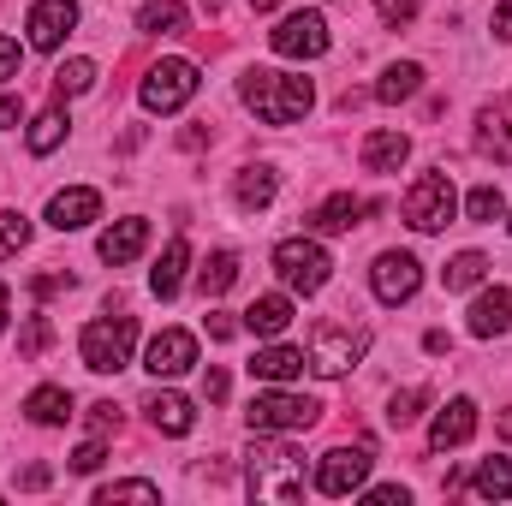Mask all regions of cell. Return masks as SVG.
Listing matches in <instances>:
<instances>
[{"label": "cell", "instance_id": "39", "mask_svg": "<svg viewBox=\"0 0 512 506\" xmlns=\"http://www.w3.org/2000/svg\"><path fill=\"white\" fill-rule=\"evenodd\" d=\"M90 435H120V405H114V399L90 405Z\"/></svg>", "mask_w": 512, "mask_h": 506}, {"label": "cell", "instance_id": "23", "mask_svg": "<svg viewBox=\"0 0 512 506\" xmlns=\"http://www.w3.org/2000/svg\"><path fill=\"white\" fill-rule=\"evenodd\" d=\"M143 245H149V221H114V227L102 233V245H96V251H102V262H114V268H120V262H131Z\"/></svg>", "mask_w": 512, "mask_h": 506}, {"label": "cell", "instance_id": "35", "mask_svg": "<svg viewBox=\"0 0 512 506\" xmlns=\"http://www.w3.org/2000/svg\"><path fill=\"white\" fill-rule=\"evenodd\" d=\"M90 84H96V60H66V66L54 72V90H60V96H84Z\"/></svg>", "mask_w": 512, "mask_h": 506}, {"label": "cell", "instance_id": "22", "mask_svg": "<svg viewBox=\"0 0 512 506\" xmlns=\"http://www.w3.org/2000/svg\"><path fill=\"white\" fill-rule=\"evenodd\" d=\"M310 364H304V352L298 346H262L251 358V376L256 381H268V387H280V381H292V376H304Z\"/></svg>", "mask_w": 512, "mask_h": 506}, {"label": "cell", "instance_id": "6", "mask_svg": "<svg viewBox=\"0 0 512 506\" xmlns=\"http://www.w3.org/2000/svg\"><path fill=\"white\" fill-rule=\"evenodd\" d=\"M197 84H203V78H197V60H155V66L143 72V90H137V96H143L149 114H179V108L197 96Z\"/></svg>", "mask_w": 512, "mask_h": 506}, {"label": "cell", "instance_id": "9", "mask_svg": "<svg viewBox=\"0 0 512 506\" xmlns=\"http://www.w3.org/2000/svg\"><path fill=\"white\" fill-rule=\"evenodd\" d=\"M268 48L280 60H322L328 54V18L322 12H292L280 30H268Z\"/></svg>", "mask_w": 512, "mask_h": 506}, {"label": "cell", "instance_id": "16", "mask_svg": "<svg viewBox=\"0 0 512 506\" xmlns=\"http://www.w3.org/2000/svg\"><path fill=\"white\" fill-rule=\"evenodd\" d=\"M358 215H370V203H364V197H352V191H334L328 203H316V209L304 215V227H310V233H352V227H358Z\"/></svg>", "mask_w": 512, "mask_h": 506}, {"label": "cell", "instance_id": "12", "mask_svg": "<svg viewBox=\"0 0 512 506\" xmlns=\"http://www.w3.org/2000/svg\"><path fill=\"white\" fill-rule=\"evenodd\" d=\"M197 364V340L185 334V328H161L155 340H149V352H143V370L155 381H173V376H185Z\"/></svg>", "mask_w": 512, "mask_h": 506}, {"label": "cell", "instance_id": "14", "mask_svg": "<svg viewBox=\"0 0 512 506\" xmlns=\"http://www.w3.org/2000/svg\"><path fill=\"white\" fill-rule=\"evenodd\" d=\"M96 215H102V191H90V185H72V191H54L48 197V227L54 233H78Z\"/></svg>", "mask_w": 512, "mask_h": 506}, {"label": "cell", "instance_id": "38", "mask_svg": "<svg viewBox=\"0 0 512 506\" xmlns=\"http://www.w3.org/2000/svg\"><path fill=\"white\" fill-rule=\"evenodd\" d=\"M96 501L114 506V501H161V489L155 483H108V489H96Z\"/></svg>", "mask_w": 512, "mask_h": 506}, {"label": "cell", "instance_id": "20", "mask_svg": "<svg viewBox=\"0 0 512 506\" xmlns=\"http://www.w3.org/2000/svg\"><path fill=\"white\" fill-rule=\"evenodd\" d=\"M185 268H191V245H185V233L161 251V262L149 268V292L155 298H179V286H185Z\"/></svg>", "mask_w": 512, "mask_h": 506}, {"label": "cell", "instance_id": "11", "mask_svg": "<svg viewBox=\"0 0 512 506\" xmlns=\"http://www.w3.org/2000/svg\"><path fill=\"white\" fill-rule=\"evenodd\" d=\"M370 286H376L382 304H405V298H417V286H423V262L411 251H387V256H376V268H370Z\"/></svg>", "mask_w": 512, "mask_h": 506}, {"label": "cell", "instance_id": "28", "mask_svg": "<svg viewBox=\"0 0 512 506\" xmlns=\"http://www.w3.org/2000/svg\"><path fill=\"white\" fill-rule=\"evenodd\" d=\"M137 30H143V36H179V30H185V6H179V0H149V6L137 12Z\"/></svg>", "mask_w": 512, "mask_h": 506}, {"label": "cell", "instance_id": "34", "mask_svg": "<svg viewBox=\"0 0 512 506\" xmlns=\"http://www.w3.org/2000/svg\"><path fill=\"white\" fill-rule=\"evenodd\" d=\"M66 114L60 108H48V114H36V126H30V155H48V149H60V137H66Z\"/></svg>", "mask_w": 512, "mask_h": 506}, {"label": "cell", "instance_id": "21", "mask_svg": "<svg viewBox=\"0 0 512 506\" xmlns=\"http://www.w3.org/2000/svg\"><path fill=\"white\" fill-rule=\"evenodd\" d=\"M245 328H251L256 340L286 334V328H292V298H286V292H262L251 310H245Z\"/></svg>", "mask_w": 512, "mask_h": 506}, {"label": "cell", "instance_id": "52", "mask_svg": "<svg viewBox=\"0 0 512 506\" xmlns=\"http://www.w3.org/2000/svg\"><path fill=\"white\" fill-rule=\"evenodd\" d=\"M0 328H6V280H0Z\"/></svg>", "mask_w": 512, "mask_h": 506}, {"label": "cell", "instance_id": "47", "mask_svg": "<svg viewBox=\"0 0 512 506\" xmlns=\"http://www.w3.org/2000/svg\"><path fill=\"white\" fill-rule=\"evenodd\" d=\"M18 489H48V465H30V471L18 477Z\"/></svg>", "mask_w": 512, "mask_h": 506}, {"label": "cell", "instance_id": "51", "mask_svg": "<svg viewBox=\"0 0 512 506\" xmlns=\"http://www.w3.org/2000/svg\"><path fill=\"white\" fill-rule=\"evenodd\" d=\"M274 6H280V0H251V12H274Z\"/></svg>", "mask_w": 512, "mask_h": 506}, {"label": "cell", "instance_id": "42", "mask_svg": "<svg viewBox=\"0 0 512 506\" xmlns=\"http://www.w3.org/2000/svg\"><path fill=\"white\" fill-rule=\"evenodd\" d=\"M203 399H209V405L227 399V370H221V364H209V376H203Z\"/></svg>", "mask_w": 512, "mask_h": 506}, {"label": "cell", "instance_id": "1", "mask_svg": "<svg viewBox=\"0 0 512 506\" xmlns=\"http://www.w3.org/2000/svg\"><path fill=\"white\" fill-rule=\"evenodd\" d=\"M239 102L251 108L262 126H298L316 102L310 78H292V72H268V66H251L239 78Z\"/></svg>", "mask_w": 512, "mask_h": 506}, {"label": "cell", "instance_id": "10", "mask_svg": "<svg viewBox=\"0 0 512 506\" xmlns=\"http://www.w3.org/2000/svg\"><path fill=\"white\" fill-rule=\"evenodd\" d=\"M370 465H376V453L370 447H334V453H322L316 459V489L322 495H352V489H364L370 483Z\"/></svg>", "mask_w": 512, "mask_h": 506}, {"label": "cell", "instance_id": "25", "mask_svg": "<svg viewBox=\"0 0 512 506\" xmlns=\"http://www.w3.org/2000/svg\"><path fill=\"white\" fill-rule=\"evenodd\" d=\"M477 149L495 155V161H512V114L483 108V114H477Z\"/></svg>", "mask_w": 512, "mask_h": 506}, {"label": "cell", "instance_id": "30", "mask_svg": "<svg viewBox=\"0 0 512 506\" xmlns=\"http://www.w3.org/2000/svg\"><path fill=\"white\" fill-rule=\"evenodd\" d=\"M233 280H239V256H233V251H215L203 268H197V286H203V298H221Z\"/></svg>", "mask_w": 512, "mask_h": 506}, {"label": "cell", "instance_id": "32", "mask_svg": "<svg viewBox=\"0 0 512 506\" xmlns=\"http://www.w3.org/2000/svg\"><path fill=\"white\" fill-rule=\"evenodd\" d=\"M465 215H471V221H483V227H495V221L507 215V197H501V185H477V191L465 197Z\"/></svg>", "mask_w": 512, "mask_h": 506}, {"label": "cell", "instance_id": "29", "mask_svg": "<svg viewBox=\"0 0 512 506\" xmlns=\"http://www.w3.org/2000/svg\"><path fill=\"white\" fill-rule=\"evenodd\" d=\"M471 495L477 501H507L512 495V459H483L477 477H471Z\"/></svg>", "mask_w": 512, "mask_h": 506}, {"label": "cell", "instance_id": "37", "mask_svg": "<svg viewBox=\"0 0 512 506\" xmlns=\"http://www.w3.org/2000/svg\"><path fill=\"white\" fill-rule=\"evenodd\" d=\"M24 245H30V221H24L18 209H6V215H0V256H18Z\"/></svg>", "mask_w": 512, "mask_h": 506}, {"label": "cell", "instance_id": "8", "mask_svg": "<svg viewBox=\"0 0 512 506\" xmlns=\"http://www.w3.org/2000/svg\"><path fill=\"white\" fill-rule=\"evenodd\" d=\"M453 209H459V197H453V179H447V173H423V179L405 191V221H411L417 233H441V227L453 221Z\"/></svg>", "mask_w": 512, "mask_h": 506}, {"label": "cell", "instance_id": "45", "mask_svg": "<svg viewBox=\"0 0 512 506\" xmlns=\"http://www.w3.org/2000/svg\"><path fill=\"white\" fill-rule=\"evenodd\" d=\"M30 286H36L42 298H54V292H66V286H72V274H36Z\"/></svg>", "mask_w": 512, "mask_h": 506}, {"label": "cell", "instance_id": "31", "mask_svg": "<svg viewBox=\"0 0 512 506\" xmlns=\"http://www.w3.org/2000/svg\"><path fill=\"white\" fill-rule=\"evenodd\" d=\"M483 274H489V256H483V251H459L453 262H447V268H441L447 292H471V286H477Z\"/></svg>", "mask_w": 512, "mask_h": 506}, {"label": "cell", "instance_id": "4", "mask_svg": "<svg viewBox=\"0 0 512 506\" xmlns=\"http://www.w3.org/2000/svg\"><path fill=\"white\" fill-rule=\"evenodd\" d=\"M364 352H370V334L364 328H352V322H316L310 328V346H304V364L316 376H346L352 364H364Z\"/></svg>", "mask_w": 512, "mask_h": 506}, {"label": "cell", "instance_id": "50", "mask_svg": "<svg viewBox=\"0 0 512 506\" xmlns=\"http://www.w3.org/2000/svg\"><path fill=\"white\" fill-rule=\"evenodd\" d=\"M501 435H507V441H512V405H507V411H501Z\"/></svg>", "mask_w": 512, "mask_h": 506}, {"label": "cell", "instance_id": "36", "mask_svg": "<svg viewBox=\"0 0 512 506\" xmlns=\"http://www.w3.org/2000/svg\"><path fill=\"white\" fill-rule=\"evenodd\" d=\"M48 340H54V322H48V316H30L24 334H18V358H42Z\"/></svg>", "mask_w": 512, "mask_h": 506}, {"label": "cell", "instance_id": "49", "mask_svg": "<svg viewBox=\"0 0 512 506\" xmlns=\"http://www.w3.org/2000/svg\"><path fill=\"white\" fill-rule=\"evenodd\" d=\"M495 30L512 42V0H501V6H495Z\"/></svg>", "mask_w": 512, "mask_h": 506}, {"label": "cell", "instance_id": "17", "mask_svg": "<svg viewBox=\"0 0 512 506\" xmlns=\"http://www.w3.org/2000/svg\"><path fill=\"white\" fill-rule=\"evenodd\" d=\"M143 411H149L155 435H191V429H197V405H191L185 393H149Z\"/></svg>", "mask_w": 512, "mask_h": 506}, {"label": "cell", "instance_id": "15", "mask_svg": "<svg viewBox=\"0 0 512 506\" xmlns=\"http://www.w3.org/2000/svg\"><path fill=\"white\" fill-rule=\"evenodd\" d=\"M471 435H477V405H471V399H447V405L435 411V423H429V447H435V453L465 447Z\"/></svg>", "mask_w": 512, "mask_h": 506}, {"label": "cell", "instance_id": "13", "mask_svg": "<svg viewBox=\"0 0 512 506\" xmlns=\"http://www.w3.org/2000/svg\"><path fill=\"white\" fill-rule=\"evenodd\" d=\"M24 30H30V48L54 54V48H60V42H66V36L78 30V6H72V0H36V6H30V24H24Z\"/></svg>", "mask_w": 512, "mask_h": 506}, {"label": "cell", "instance_id": "7", "mask_svg": "<svg viewBox=\"0 0 512 506\" xmlns=\"http://www.w3.org/2000/svg\"><path fill=\"white\" fill-rule=\"evenodd\" d=\"M274 274H280L292 292H322L328 274H334V256L322 251L316 239H280V245H274Z\"/></svg>", "mask_w": 512, "mask_h": 506}, {"label": "cell", "instance_id": "44", "mask_svg": "<svg viewBox=\"0 0 512 506\" xmlns=\"http://www.w3.org/2000/svg\"><path fill=\"white\" fill-rule=\"evenodd\" d=\"M411 495L399 489V483H382V489H370V506H405Z\"/></svg>", "mask_w": 512, "mask_h": 506}, {"label": "cell", "instance_id": "5", "mask_svg": "<svg viewBox=\"0 0 512 506\" xmlns=\"http://www.w3.org/2000/svg\"><path fill=\"white\" fill-rule=\"evenodd\" d=\"M131 346H137V316H96L84 334H78V352H84V364L96 370V376H114V370H126L131 364Z\"/></svg>", "mask_w": 512, "mask_h": 506}, {"label": "cell", "instance_id": "33", "mask_svg": "<svg viewBox=\"0 0 512 506\" xmlns=\"http://www.w3.org/2000/svg\"><path fill=\"white\" fill-rule=\"evenodd\" d=\"M423 405H429V387H405V393L387 399V423H393V429H411V423L423 417Z\"/></svg>", "mask_w": 512, "mask_h": 506}, {"label": "cell", "instance_id": "53", "mask_svg": "<svg viewBox=\"0 0 512 506\" xmlns=\"http://www.w3.org/2000/svg\"><path fill=\"white\" fill-rule=\"evenodd\" d=\"M221 6H227V0H203V12H221Z\"/></svg>", "mask_w": 512, "mask_h": 506}, {"label": "cell", "instance_id": "48", "mask_svg": "<svg viewBox=\"0 0 512 506\" xmlns=\"http://www.w3.org/2000/svg\"><path fill=\"white\" fill-rule=\"evenodd\" d=\"M18 126V96H0V131Z\"/></svg>", "mask_w": 512, "mask_h": 506}, {"label": "cell", "instance_id": "27", "mask_svg": "<svg viewBox=\"0 0 512 506\" xmlns=\"http://www.w3.org/2000/svg\"><path fill=\"white\" fill-rule=\"evenodd\" d=\"M417 90H423V66L399 60V66H387V72H382V84H376V102H387V108H393V102H411Z\"/></svg>", "mask_w": 512, "mask_h": 506}, {"label": "cell", "instance_id": "41", "mask_svg": "<svg viewBox=\"0 0 512 506\" xmlns=\"http://www.w3.org/2000/svg\"><path fill=\"white\" fill-rule=\"evenodd\" d=\"M417 6H423V0H376V18H382V24H411Z\"/></svg>", "mask_w": 512, "mask_h": 506}, {"label": "cell", "instance_id": "46", "mask_svg": "<svg viewBox=\"0 0 512 506\" xmlns=\"http://www.w3.org/2000/svg\"><path fill=\"white\" fill-rule=\"evenodd\" d=\"M209 334H215V340H233V334H239V322H233L227 310H209Z\"/></svg>", "mask_w": 512, "mask_h": 506}, {"label": "cell", "instance_id": "2", "mask_svg": "<svg viewBox=\"0 0 512 506\" xmlns=\"http://www.w3.org/2000/svg\"><path fill=\"white\" fill-rule=\"evenodd\" d=\"M245 489H251V501L268 506L304 501V453H292L280 441H256L245 453Z\"/></svg>", "mask_w": 512, "mask_h": 506}, {"label": "cell", "instance_id": "19", "mask_svg": "<svg viewBox=\"0 0 512 506\" xmlns=\"http://www.w3.org/2000/svg\"><path fill=\"white\" fill-rule=\"evenodd\" d=\"M405 155H411V137H405V131L382 126V131L364 137V167H370V173H399Z\"/></svg>", "mask_w": 512, "mask_h": 506}, {"label": "cell", "instance_id": "18", "mask_svg": "<svg viewBox=\"0 0 512 506\" xmlns=\"http://www.w3.org/2000/svg\"><path fill=\"white\" fill-rule=\"evenodd\" d=\"M471 334H477V340L512 334V292L507 286H495V292H483V298L471 304Z\"/></svg>", "mask_w": 512, "mask_h": 506}, {"label": "cell", "instance_id": "43", "mask_svg": "<svg viewBox=\"0 0 512 506\" xmlns=\"http://www.w3.org/2000/svg\"><path fill=\"white\" fill-rule=\"evenodd\" d=\"M12 78H18V42L0 36V84H12Z\"/></svg>", "mask_w": 512, "mask_h": 506}, {"label": "cell", "instance_id": "40", "mask_svg": "<svg viewBox=\"0 0 512 506\" xmlns=\"http://www.w3.org/2000/svg\"><path fill=\"white\" fill-rule=\"evenodd\" d=\"M102 459H108V447H102V435H96V441H84V447L72 453V471L90 477V471H102Z\"/></svg>", "mask_w": 512, "mask_h": 506}, {"label": "cell", "instance_id": "3", "mask_svg": "<svg viewBox=\"0 0 512 506\" xmlns=\"http://www.w3.org/2000/svg\"><path fill=\"white\" fill-rule=\"evenodd\" d=\"M245 423H251V435H298V429H316L322 423V405L310 393L268 387V393H256L251 405H245Z\"/></svg>", "mask_w": 512, "mask_h": 506}, {"label": "cell", "instance_id": "26", "mask_svg": "<svg viewBox=\"0 0 512 506\" xmlns=\"http://www.w3.org/2000/svg\"><path fill=\"white\" fill-rule=\"evenodd\" d=\"M24 417L42 423V429H54V423L72 417V393H66V387H36V393L24 399Z\"/></svg>", "mask_w": 512, "mask_h": 506}, {"label": "cell", "instance_id": "24", "mask_svg": "<svg viewBox=\"0 0 512 506\" xmlns=\"http://www.w3.org/2000/svg\"><path fill=\"white\" fill-rule=\"evenodd\" d=\"M274 191H280V173H274V167H245L239 185H233V203H239L245 215H256V209L274 203Z\"/></svg>", "mask_w": 512, "mask_h": 506}]
</instances>
